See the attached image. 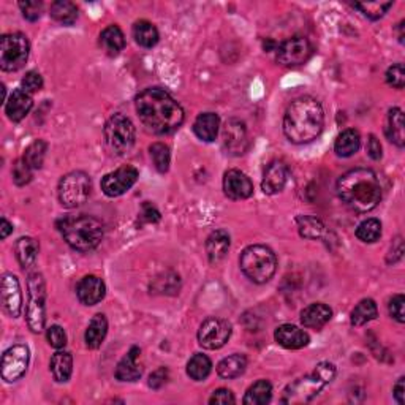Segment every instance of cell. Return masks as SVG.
Returning a JSON list of instances; mask_svg holds the SVG:
<instances>
[{
  "instance_id": "cell-5",
  "label": "cell",
  "mask_w": 405,
  "mask_h": 405,
  "mask_svg": "<svg viewBox=\"0 0 405 405\" xmlns=\"http://www.w3.org/2000/svg\"><path fill=\"white\" fill-rule=\"evenodd\" d=\"M336 377V366L332 362L323 361L313 369V372L307 377L298 378L285 390V397L282 402L296 404V402H307L312 401L326 385L332 382Z\"/></svg>"
},
{
  "instance_id": "cell-31",
  "label": "cell",
  "mask_w": 405,
  "mask_h": 405,
  "mask_svg": "<svg viewBox=\"0 0 405 405\" xmlns=\"http://www.w3.org/2000/svg\"><path fill=\"white\" fill-rule=\"evenodd\" d=\"M51 374L56 382H69L73 374V356L69 352H56L51 358Z\"/></svg>"
},
{
  "instance_id": "cell-17",
  "label": "cell",
  "mask_w": 405,
  "mask_h": 405,
  "mask_svg": "<svg viewBox=\"0 0 405 405\" xmlns=\"http://www.w3.org/2000/svg\"><path fill=\"white\" fill-rule=\"evenodd\" d=\"M223 192L229 199H247L253 195V184L246 173L228 170L223 174Z\"/></svg>"
},
{
  "instance_id": "cell-46",
  "label": "cell",
  "mask_w": 405,
  "mask_h": 405,
  "mask_svg": "<svg viewBox=\"0 0 405 405\" xmlns=\"http://www.w3.org/2000/svg\"><path fill=\"white\" fill-rule=\"evenodd\" d=\"M21 89L30 95L38 92V90L43 89V78L38 71H27L21 81Z\"/></svg>"
},
{
  "instance_id": "cell-55",
  "label": "cell",
  "mask_w": 405,
  "mask_h": 405,
  "mask_svg": "<svg viewBox=\"0 0 405 405\" xmlns=\"http://www.w3.org/2000/svg\"><path fill=\"white\" fill-rule=\"evenodd\" d=\"M10 233H13V225L5 217H2V220H0V238L7 239Z\"/></svg>"
},
{
  "instance_id": "cell-18",
  "label": "cell",
  "mask_w": 405,
  "mask_h": 405,
  "mask_svg": "<svg viewBox=\"0 0 405 405\" xmlns=\"http://www.w3.org/2000/svg\"><path fill=\"white\" fill-rule=\"evenodd\" d=\"M76 294H78V299L81 301V304L95 306L105 298L106 285L100 277L86 276V277H83L80 283H78Z\"/></svg>"
},
{
  "instance_id": "cell-50",
  "label": "cell",
  "mask_w": 405,
  "mask_h": 405,
  "mask_svg": "<svg viewBox=\"0 0 405 405\" xmlns=\"http://www.w3.org/2000/svg\"><path fill=\"white\" fill-rule=\"evenodd\" d=\"M166 380H168V369L159 367L149 376V386L152 390H160L162 386L166 383Z\"/></svg>"
},
{
  "instance_id": "cell-52",
  "label": "cell",
  "mask_w": 405,
  "mask_h": 405,
  "mask_svg": "<svg viewBox=\"0 0 405 405\" xmlns=\"http://www.w3.org/2000/svg\"><path fill=\"white\" fill-rule=\"evenodd\" d=\"M366 150H367V155L371 157L372 160H380L382 159V144H380V141L377 140V136L376 135H371L369 136V140H367V146H366Z\"/></svg>"
},
{
  "instance_id": "cell-45",
  "label": "cell",
  "mask_w": 405,
  "mask_h": 405,
  "mask_svg": "<svg viewBox=\"0 0 405 405\" xmlns=\"http://www.w3.org/2000/svg\"><path fill=\"white\" fill-rule=\"evenodd\" d=\"M20 8L22 11V16L30 22L38 21L41 17V13H43V3L38 2V0H26V2H20Z\"/></svg>"
},
{
  "instance_id": "cell-25",
  "label": "cell",
  "mask_w": 405,
  "mask_h": 405,
  "mask_svg": "<svg viewBox=\"0 0 405 405\" xmlns=\"http://www.w3.org/2000/svg\"><path fill=\"white\" fill-rule=\"evenodd\" d=\"M332 317V311L323 302H313L301 312V323L306 328L322 329Z\"/></svg>"
},
{
  "instance_id": "cell-23",
  "label": "cell",
  "mask_w": 405,
  "mask_h": 405,
  "mask_svg": "<svg viewBox=\"0 0 405 405\" xmlns=\"http://www.w3.org/2000/svg\"><path fill=\"white\" fill-rule=\"evenodd\" d=\"M229 246H232V238L225 229H215V232L211 233L206 239V253L209 262L213 264L220 263L227 257Z\"/></svg>"
},
{
  "instance_id": "cell-10",
  "label": "cell",
  "mask_w": 405,
  "mask_h": 405,
  "mask_svg": "<svg viewBox=\"0 0 405 405\" xmlns=\"http://www.w3.org/2000/svg\"><path fill=\"white\" fill-rule=\"evenodd\" d=\"M30 43L21 32L7 34L0 41V66L3 71H17L27 62Z\"/></svg>"
},
{
  "instance_id": "cell-34",
  "label": "cell",
  "mask_w": 405,
  "mask_h": 405,
  "mask_svg": "<svg viewBox=\"0 0 405 405\" xmlns=\"http://www.w3.org/2000/svg\"><path fill=\"white\" fill-rule=\"evenodd\" d=\"M273 399V385L268 380H258L247 390L244 396L246 405H266Z\"/></svg>"
},
{
  "instance_id": "cell-26",
  "label": "cell",
  "mask_w": 405,
  "mask_h": 405,
  "mask_svg": "<svg viewBox=\"0 0 405 405\" xmlns=\"http://www.w3.org/2000/svg\"><path fill=\"white\" fill-rule=\"evenodd\" d=\"M385 135L397 148H404L405 129H404V113L401 108H391L386 116Z\"/></svg>"
},
{
  "instance_id": "cell-30",
  "label": "cell",
  "mask_w": 405,
  "mask_h": 405,
  "mask_svg": "<svg viewBox=\"0 0 405 405\" xmlns=\"http://www.w3.org/2000/svg\"><path fill=\"white\" fill-rule=\"evenodd\" d=\"M100 46L108 56H118V54L125 48V37L124 32L120 30L116 24L108 26L104 32L100 34Z\"/></svg>"
},
{
  "instance_id": "cell-54",
  "label": "cell",
  "mask_w": 405,
  "mask_h": 405,
  "mask_svg": "<svg viewBox=\"0 0 405 405\" xmlns=\"http://www.w3.org/2000/svg\"><path fill=\"white\" fill-rule=\"evenodd\" d=\"M395 399L397 401L399 405L405 404V378L401 377L397 380V383L395 385Z\"/></svg>"
},
{
  "instance_id": "cell-47",
  "label": "cell",
  "mask_w": 405,
  "mask_h": 405,
  "mask_svg": "<svg viewBox=\"0 0 405 405\" xmlns=\"http://www.w3.org/2000/svg\"><path fill=\"white\" fill-rule=\"evenodd\" d=\"M388 311H390V315L395 318L397 323L402 325L405 322V298H404V294L392 296V298L390 299Z\"/></svg>"
},
{
  "instance_id": "cell-19",
  "label": "cell",
  "mask_w": 405,
  "mask_h": 405,
  "mask_svg": "<svg viewBox=\"0 0 405 405\" xmlns=\"http://www.w3.org/2000/svg\"><path fill=\"white\" fill-rule=\"evenodd\" d=\"M274 339L280 347L288 350H299L309 346L311 337L304 329L298 328L294 325H280L279 328L274 331Z\"/></svg>"
},
{
  "instance_id": "cell-29",
  "label": "cell",
  "mask_w": 405,
  "mask_h": 405,
  "mask_svg": "<svg viewBox=\"0 0 405 405\" xmlns=\"http://www.w3.org/2000/svg\"><path fill=\"white\" fill-rule=\"evenodd\" d=\"M247 369V358L246 355L234 353L223 358L219 364H217V374L219 377L225 380H233L243 376Z\"/></svg>"
},
{
  "instance_id": "cell-9",
  "label": "cell",
  "mask_w": 405,
  "mask_h": 405,
  "mask_svg": "<svg viewBox=\"0 0 405 405\" xmlns=\"http://www.w3.org/2000/svg\"><path fill=\"white\" fill-rule=\"evenodd\" d=\"M92 190L90 178L84 171H71L60 179L59 183V201L66 209L81 206L87 201Z\"/></svg>"
},
{
  "instance_id": "cell-37",
  "label": "cell",
  "mask_w": 405,
  "mask_h": 405,
  "mask_svg": "<svg viewBox=\"0 0 405 405\" xmlns=\"http://www.w3.org/2000/svg\"><path fill=\"white\" fill-rule=\"evenodd\" d=\"M211 371H213V362L206 355L197 353L193 355L190 361L187 362V376L195 382H203L209 377Z\"/></svg>"
},
{
  "instance_id": "cell-12",
  "label": "cell",
  "mask_w": 405,
  "mask_h": 405,
  "mask_svg": "<svg viewBox=\"0 0 405 405\" xmlns=\"http://www.w3.org/2000/svg\"><path fill=\"white\" fill-rule=\"evenodd\" d=\"M312 51L309 40L304 37H293L277 46L276 60L283 66H299L311 59Z\"/></svg>"
},
{
  "instance_id": "cell-38",
  "label": "cell",
  "mask_w": 405,
  "mask_h": 405,
  "mask_svg": "<svg viewBox=\"0 0 405 405\" xmlns=\"http://www.w3.org/2000/svg\"><path fill=\"white\" fill-rule=\"evenodd\" d=\"M298 232L304 239H320L325 234L323 222L313 215H299L296 219Z\"/></svg>"
},
{
  "instance_id": "cell-33",
  "label": "cell",
  "mask_w": 405,
  "mask_h": 405,
  "mask_svg": "<svg viewBox=\"0 0 405 405\" xmlns=\"http://www.w3.org/2000/svg\"><path fill=\"white\" fill-rule=\"evenodd\" d=\"M133 38L143 48H154L159 43L160 35L159 30L150 21L140 20L133 24Z\"/></svg>"
},
{
  "instance_id": "cell-13",
  "label": "cell",
  "mask_w": 405,
  "mask_h": 405,
  "mask_svg": "<svg viewBox=\"0 0 405 405\" xmlns=\"http://www.w3.org/2000/svg\"><path fill=\"white\" fill-rule=\"evenodd\" d=\"M29 361L30 352L26 346L10 347L2 356V378L8 383L17 382L27 372Z\"/></svg>"
},
{
  "instance_id": "cell-48",
  "label": "cell",
  "mask_w": 405,
  "mask_h": 405,
  "mask_svg": "<svg viewBox=\"0 0 405 405\" xmlns=\"http://www.w3.org/2000/svg\"><path fill=\"white\" fill-rule=\"evenodd\" d=\"M46 337H48V342H50V346L54 348L60 350L66 346V334L62 326H59V325L50 326L46 331Z\"/></svg>"
},
{
  "instance_id": "cell-35",
  "label": "cell",
  "mask_w": 405,
  "mask_h": 405,
  "mask_svg": "<svg viewBox=\"0 0 405 405\" xmlns=\"http://www.w3.org/2000/svg\"><path fill=\"white\" fill-rule=\"evenodd\" d=\"M50 15L54 21L64 26H73L78 20V8L75 3L69 2V0H59L54 2L50 8Z\"/></svg>"
},
{
  "instance_id": "cell-8",
  "label": "cell",
  "mask_w": 405,
  "mask_h": 405,
  "mask_svg": "<svg viewBox=\"0 0 405 405\" xmlns=\"http://www.w3.org/2000/svg\"><path fill=\"white\" fill-rule=\"evenodd\" d=\"M27 307L26 318L27 325L32 332H41L45 329L46 323V287L43 276L40 273L29 274L27 282Z\"/></svg>"
},
{
  "instance_id": "cell-42",
  "label": "cell",
  "mask_w": 405,
  "mask_h": 405,
  "mask_svg": "<svg viewBox=\"0 0 405 405\" xmlns=\"http://www.w3.org/2000/svg\"><path fill=\"white\" fill-rule=\"evenodd\" d=\"M392 7V2H364V3H353V8L360 10L362 15L369 20L377 21L380 17H383L388 10Z\"/></svg>"
},
{
  "instance_id": "cell-56",
  "label": "cell",
  "mask_w": 405,
  "mask_h": 405,
  "mask_svg": "<svg viewBox=\"0 0 405 405\" xmlns=\"http://www.w3.org/2000/svg\"><path fill=\"white\" fill-rule=\"evenodd\" d=\"M277 46H279V45H277L276 41H273V40H266L264 41V50L266 51H276Z\"/></svg>"
},
{
  "instance_id": "cell-43",
  "label": "cell",
  "mask_w": 405,
  "mask_h": 405,
  "mask_svg": "<svg viewBox=\"0 0 405 405\" xmlns=\"http://www.w3.org/2000/svg\"><path fill=\"white\" fill-rule=\"evenodd\" d=\"M11 174H13L15 184L22 187V185H26V184L30 183V180H32L34 170L27 165L26 160L17 159L13 163V168H11Z\"/></svg>"
},
{
  "instance_id": "cell-41",
  "label": "cell",
  "mask_w": 405,
  "mask_h": 405,
  "mask_svg": "<svg viewBox=\"0 0 405 405\" xmlns=\"http://www.w3.org/2000/svg\"><path fill=\"white\" fill-rule=\"evenodd\" d=\"M150 157H152L154 166L159 173H166L170 170V163H171V152L170 148L163 143H154L152 146L149 148Z\"/></svg>"
},
{
  "instance_id": "cell-40",
  "label": "cell",
  "mask_w": 405,
  "mask_h": 405,
  "mask_svg": "<svg viewBox=\"0 0 405 405\" xmlns=\"http://www.w3.org/2000/svg\"><path fill=\"white\" fill-rule=\"evenodd\" d=\"M356 238L366 244H374L382 238V223L377 219H367L356 228Z\"/></svg>"
},
{
  "instance_id": "cell-22",
  "label": "cell",
  "mask_w": 405,
  "mask_h": 405,
  "mask_svg": "<svg viewBox=\"0 0 405 405\" xmlns=\"http://www.w3.org/2000/svg\"><path fill=\"white\" fill-rule=\"evenodd\" d=\"M141 350L138 347H132L130 352L127 353L122 360L119 361L116 367V378L119 382H136L141 378L143 369L138 364V358H140Z\"/></svg>"
},
{
  "instance_id": "cell-7",
  "label": "cell",
  "mask_w": 405,
  "mask_h": 405,
  "mask_svg": "<svg viewBox=\"0 0 405 405\" xmlns=\"http://www.w3.org/2000/svg\"><path fill=\"white\" fill-rule=\"evenodd\" d=\"M136 140V130L132 120L124 114H113L105 124V143L113 155L130 152Z\"/></svg>"
},
{
  "instance_id": "cell-53",
  "label": "cell",
  "mask_w": 405,
  "mask_h": 405,
  "mask_svg": "<svg viewBox=\"0 0 405 405\" xmlns=\"http://www.w3.org/2000/svg\"><path fill=\"white\" fill-rule=\"evenodd\" d=\"M404 255V243H402V238L399 236L395 241H392V247H391V252H390V257H388V263H397L399 260L402 258Z\"/></svg>"
},
{
  "instance_id": "cell-6",
  "label": "cell",
  "mask_w": 405,
  "mask_h": 405,
  "mask_svg": "<svg viewBox=\"0 0 405 405\" xmlns=\"http://www.w3.org/2000/svg\"><path fill=\"white\" fill-rule=\"evenodd\" d=\"M241 271L253 283H266L273 279L277 269L276 253L266 246H249L241 253Z\"/></svg>"
},
{
  "instance_id": "cell-2",
  "label": "cell",
  "mask_w": 405,
  "mask_h": 405,
  "mask_svg": "<svg viewBox=\"0 0 405 405\" xmlns=\"http://www.w3.org/2000/svg\"><path fill=\"white\" fill-rule=\"evenodd\" d=\"M325 127L322 104L313 97L293 100L283 116V133L293 144H307L317 140Z\"/></svg>"
},
{
  "instance_id": "cell-15",
  "label": "cell",
  "mask_w": 405,
  "mask_h": 405,
  "mask_svg": "<svg viewBox=\"0 0 405 405\" xmlns=\"http://www.w3.org/2000/svg\"><path fill=\"white\" fill-rule=\"evenodd\" d=\"M138 180V170L135 166H122L118 168L116 171L108 173L106 176L101 179V192L106 197L116 198L124 195L125 192H129L135 183Z\"/></svg>"
},
{
  "instance_id": "cell-51",
  "label": "cell",
  "mask_w": 405,
  "mask_h": 405,
  "mask_svg": "<svg viewBox=\"0 0 405 405\" xmlns=\"http://www.w3.org/2000/svg\"><path fill=\"white\" fill-rule=\"evenodd\" d=\"M141 219L148 223H157L160 220V213L154 204H150L149 201H144L141 208Z\"/></svg>"
},
{
  "instance_id": "cell-28",
  "label": "cell",
  "mask_w": 405,
  "mask_h": 405,
  "mask_svg": "<svg viewBox=\"0 0 405 405\" xmlns=\"http://www.w3.org/2000/svg\"><path fill=\"white\" fill-rule=\"evenodd\" d=\"M108 334V320L104 313H97V315L90 320V323L84 334V341L90 350H97L101 343H104L105 337Z\"/></svg>"
},
{
  "instance_id": "cell-27",
  "label": "cell",
  "mask_w": 405,
  "mask_h": 405,
  "mask_svg": "<svg viewBox=\"0 0 405 405\" xmlns=\"http://www.w3.org/2000/svg\"><path fill=\"white\" fill-rule=\"evenodd\" d=\"M15 252H16V258L20 262L21 268L24 271H27L30 268H34L35 263H37L38 258V252H40V246L37 243V239L34 238H20L15 246Z\"/></svg>"
},
{
  "instance_id": "cell-3",
  "label": "cell",
  "mask_w": 405,
  "mask_h": 405,
  "mask_svg": "<svg viewBox=\"0 0 405 405\" xmlns=\"http://www.w3.org/2000/svg\"><path fill=\"white\" fill-rule=\"evenodd\" d=\"M337 195L355 213L367 214L378 206L382 185L372 170L356 168L342 174L337 180Z\"/></svg>"
},
{
  "instance_id": "cell-39",
  "label": "cell",
  "mask_w": 405,
  "mask_h": 405,
  "mask_svg": "<svg viewBox=\"0 0 405 405\" xmlns=\"http://www.w3.org/2000/svg\"><path fill=\"white\" fill-rule=\"evenodd\" d=\"M48 150V144L43 140H35L32 144H29L27 149L24 150L22 159L26 160L27 165L32 168V170H40L43 166L45 155Z\"/></svg>"
},
{
  "instance_id": "cell-24",
  "label": "cell",
  "mask_w": 405,
  "mask_h": 405,
  "mask_svg": "<svg viewBox=\"0 0 405 405\" xmlns=\"http://www.w3.org/2000/svg\"><path fill=\"white\" fill-rule=\"evenodd\" d=\"M220 129V118L215 113H203L193 122V133L198 136V140L204 143H213Z\"/></svg>"
},
{
  "instance_id": "cell-32",
  "label": "cell",
  "mask_w": 405,
  "mask_h": 405,
  "mask_svg": "<svg viewBox=\"0 0 405 405\" xmlns=\"http://www.w3.org/2000/svg\"><path fill=\"white\" fill-rule=\"evenodd\" d=\"M360 146H361L360 133L355 129H347L337 136V140L334 143V152L339 157L347 159V157H352L358 152Z\"/></svg>"
},
{
  "instance_id": "cell-4",
  "label": "cell",
  "mask_w": 405,
  "mask_h": 405,
  "mask_svg": "<svg viewBox=\"0 0 405 405\" xmlns=\"http://www.w3.org/2000/svg\"><path fill=\"white\" fill-rule=\"evenodd\" d=\"M59 229L66 244L78 252L94 250L104 239V225L90 215L66 217L60 222Z\"/></svg>"
},
{
  "instance_id": "cell-49",
  "label": "cell",
  "mask_w": 405,
  "mask_h": 405,
  "mask_svg": "<svg viewBox=\"0 0 405 405\" xmlns=\"http://www.w3.org/2000/svg\"><path fill=\"white\" fill-rule=\"evenodd\" d=\"M236 402L234 395L227 388H220L213 392V396L209 399L211 405H232Z\"/></svg>"
},
{
  "instance_id": "cell-36",
  "label": "cell",
  "mask_w": 405,
  "mask_h": 405,
  "mask_svg": "<svg viewBox=\"0 0 405 405\" xmlns=\"http://www.w3.org/2000/svg\"><path fill=\"white\" fill-rule=\"evenodd\" d=\"M377 315L378 309L376 301L366 298L356 304V307L352 311V315H350V322H352L353 326H362L372 322V320H376Z\"/></svg>"
},
{
  "instance_id": "cell-11",
  "label": "cell",
  "mask_w": 405,
  "mask_h": 405,
  "mask_svg": "<svg viewBox=\"0 0 405 405\" xmlns=\"http://www.w3.org/2000/svg\"><path fill=\"white\" fill-rule=\"evenodd\" d=\"M232 337V325L222 318L204 320L198 329L199 346L206 350H219Z\"/></svg>"
},
{
  "instance_id": "cell-16",
  "label": "cell",
  "mask_w": 405,
  "mask_h": 405,
  "mask_svg": "<svg viewBox=\"0 0 405 405\" xmlns=\"http://www.w3.org/2000/svg\"><path fill=\"white\" fill-rule=\"evenodd\" d=\"M2 307L11 318H17L22 311V293L20 280L15 274H3L2 277Z\"/></svg>"
},
{
  "instance_id": "cell-1",
  "label": "cell",
  "mask_w": 405,
  "mask_h": 405,
  "mask_svg": "<svg viewBox=\"0 0 405 405\" xmlns=\"http://www.w3.org/2000/svg\"><path fill=\"white\" fill-rule=\"evenodd\" d=\"M135 108L141 124L154 135L176 132L185 119L183 106L160 87H149L138 94Z\"/></svg>"
},
{
  "instance_id": "cell-44",
  "label": "cell",
  "mask_w": 405,
  "mask_h": 405,
  "mask_svg": "<svg viewBox=\"0 0 405 405\" xmlns=\"http://www.w3.org/2000/svg\"><path fill=\"white\" fill-rule=\"evenodd\" d=\"M386 83L390 84L391 87L395 89H404L405 86V69H404V64H395L391 65L388 71H386Z\"/></svg>"
},
{
  "instance_id": "cell-21",
  "label": "cell",
  "mask_w": 405,
  "mask_h": 405,
  "mask_svg": "<svg viewBox=\"0 0 405 405\" xmlns=\"http://www.w3.org/2000/svg\"><path fill=\"white\" fill-rule=\"evenodd\" d=\"M32 95L24 92L22 89H16L8 97L7 104H5V114H7L11 122H21L32 110Z\"/></svg>"
},
{
  "instance_id": "cell-14",
  "label": "cell",
  "mask_w": 405,
  "mask_h": 405,
  "mask_svg": "<svg viewBox=\"0 0 405 405\" xmlns=\"http://www.w3.org/2000/svg\"><path fill=\"white\" fill-rule=\"evenodd\" d=\"M222 143L227 154L233 157H239L247 152V149H249V133H247V127L243 120H227L222 130Z\"/></svg>"
},
{
  "instance_id": "cell-20",
  "label": "cell",
  "mask_w": 405,
  "mask_h": 405,
  "mask_svg": "<svg viewBox=\"0 0 405 405\" xmlns=\"http://www.w3.org/2000/svg\"><path fill=\"white\" fill-rule=\"evenodd\" d=\"M288 180V168L283 162L276 160L266 168L262 180V190L266 195H277L283 190Z\"/></svg>"
},
{
  "instance_id": "cell-57",
  "label": "cell",
  "mask_w": 405,
  "mask_h": 405,
  "mask_svg": "<svg viewBox=\"0 0 405 405\" xmlns=\"http://www.w3.org/2000/svg\"><path fill=\"white\" fill-rule=\"evenodd\" d=\"M404 24H405V22L401 21V22H399V26H397V30H399V41H401V43H404V37H405V35H404Z\"/></svg>"
}]
</instances>
